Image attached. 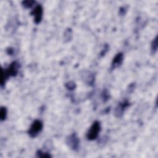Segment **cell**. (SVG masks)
Returning a JSON list of instances; mask_svg holds the SVG:
<instances>
[{"label": "cell", "mask_w": 158, "mask_h": 158, "mask_svg": "<svg viewBox=\"0 0 158 158\" xmlns=\"http://www.w3.org/2000/svg\"><path fill=\"white\" fill-rule=\"evenodd\" d=\"M43 123L39 120H35L28 130V134L31 137H36L43 129Z\"/></svg>", "instance_id": "cell-3"}, {"label": "cell", "mask_w": 158, "mask_h": 158, "mask_svg": "<svg viewBox=\"0 0 158 158\" xmlns=\"http://www.w3.org/2000/svg\"><path fill=\"white\" fill-rule=\"evenodd\" d=\"M37 154L39 157H50V155L49 154H47V153H45V152H42L41 151H38L37 152Z\"/></svg>", "instance_id": "cell-11"}, {"label": "cell", "mask_w": 158, "mask_h": 158, "mask_svg": "<svg viewBox=\"0 0 158 158\" xmlns=\"http://www.w3.org/2000/svg\"><path fill=\"white\" fill-rule=\"evenodd\" d=\"M19 65L17 62H13L9 67V68L7 69V70L4 72L3 70H2V73H1V83L3 85L5 78H7L9 77H14L15 76L19 70Z\"/></svg>", "instance_id": "cell-1"}, {"label": "cell", "mask_w": 158, "mask_h": 158, "mask_svg": "<svg viewBox=\"0 0 158 158\" xmlns=\"http://www.w3.org/2000/svg\"><path fill=\"white\" fill-rule=\"evenodd\" d=\"M152 47V50L153 51V52H155L157 51V36H156V38L153 40L152 41V43L151 45Z\"/></svg>", "instance_id": "cell-10"}, {"label": "cell", "mask_w": 158, "mask_h": 158, "mask_svg": "<svg viewBox=\"0 0 158 158\" xmlns=\"http://www.w3.org/2000/svg\"><path fill=\"white\" fill-rule=\"evenodd\" d=\"M123 59V56L122 53H118L113 59V60L111 64V68L112 69L120 66L121 64L122 63Z\"/></svg>", "instance_id": "cell-6"}, {"label": "cell", "mask_w": 158, "mask_h": 158, "mask_svg": "<svg viewBox=\"0 0 158 158\" xmlns=\"http://www.w3.org/2000/svg\"><path fill=\"white\" fill-rule=\"evenodd\" d=\"M35 2L33 1H25L22 2V4L25 7L29 8V7H31Z\"/></svg>", "instance_id": "cell-9"}, {"label": "cell", "mask_w": 158, "mask_h": 158, "mask_svg": "<svg viewBox=\"0 0 158 158\" xmlns=\"http://www.w3.org/2000/svg\"><path fill=\"white\" fill-rule=\"evenodd\" d=\"M31 14L34 16V22L36 23H39L43 17V7L41 5H38L32 10Z\"/></svg>", "instance_id": "cell-5"}, {"label": "cell", "mask_w": 158, "mask_h": 158, "mask_svg": "<svg viewBox=\"0 0 158 158\" xmlns=\"http://www.w3.org/2000/svg\"><path fill=\"white\" fill-rule=\"evenodd\" d=\"M67 144L72 149L76 151L78 149L79 139L75 133H73L67 138Z\"/></svg>", "instance_id": "cell-4"}, {"label": "cell", "mask_w": 158, "mask_h": 158, "mask_svg": "<svg viewBox=\"0 0 158 158\" xmlns=\"http://www.w3.org/2000/svg\"><path fill=\"white\" fill-rule=\"evenodd\" d=\"M101 130V125L100 123L98 121H95L93 123L92 125L89 128L86 137L89 140H94L95 139L100 132Z\"/></svg>", "instance_id": "cell-2"}, {"label": "cell", "mask_w": 158, "mask_h": 158, "mask_svg": "<svg viewBox=\"0 0 158 158\" xmlns=\"http://www.w3.org/2000/svg\"><path fill=\"white\" fill-rule=\"evenodd\" d=\"M6 115H7V110L6 107H2L0 110V117H1V120H4L6 119Z\"/></svg>", "instance_id": "cell-8"}, {"label": "cell", "mask_w": 158, "mask_h": 158, "mask_svg": "<svg viewBox=\"0 0 158 158\" xmlns=\"http://www.w3.org/2000/svg\"><path fill=\"white\" fill-rule=\"evenodd\" d=\"M128 102L127 101H123L118 105V106L115 108V114L117 115V116L119 117L122 115V113L123 112L125 108H127L128 106Z\"/></svg>", "instance_id": "cell-7"}]
</instances>
